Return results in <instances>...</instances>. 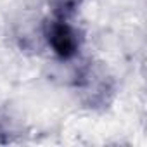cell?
I'll return each mask as SVG.
<instances>
[{
	"mask_svg": "<svg viewBox=\"0 0 147 147\" xmlns=\"http://www.w3.org/2000/svg\"><path fill=\"white\" fill-rule=\"evenodd\" d=\"M57 19H69L76 14L82 0H49Z\"/></svg>",
	"mask_w": 147,
	"mask_h": 147,
	"instance_id": "7a4b0ae2",
	"label": "cell"
},
{
	"mask_svg": "<svg viewBox=\"0 0 147 147\" xmlns=\"http://www.w3.org/2000/svg\"><path fill=\"white\" fill-rule=\"evenodd\" d=\"M45 36L47 42L52 49V52L59 57V59H73L82 45V38L80 33L76 31V28H73L67 19H52L47 23L45 28Z\"/></svg>",
	"mask_w": 147,
	"mask_h": 147,
	"instance_id": "6da1fadb",
	"label": "cell"
},
{
	"mask_svg": "<svg viewBox=\"0 0 147 147\" xmlns=\"http://www.w3.org/2000/svg\"><path fill=\"white\" fill-rule=\"evenodd\" d=\"M0 133H2V118H0Z\"/></svg>",
	"mask_w": 147,
	"mask_h": 147,
	"instance_id": "3957f363",
	"label": "cell"
}]
</instances>
